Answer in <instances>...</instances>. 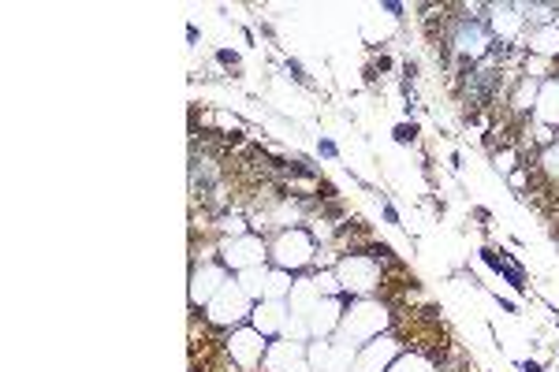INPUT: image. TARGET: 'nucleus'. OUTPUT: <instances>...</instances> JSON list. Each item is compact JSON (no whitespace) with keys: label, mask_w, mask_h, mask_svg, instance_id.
I'll use <instances>...</instances> for the list:
<instances>
[{"label":"nucleus","mask_w":559,"mask_h":372,"mask_svg":"<svg viewBox=\"0 0 559 372\" xmlns=\"http://www.w3.org/2000/svg\"><path fill=\"white\" fill-rule=\"evenodd\" d=\"M485 261H488V265H492V268H496V272H503V276H507V279H511V283H515V287H518V290L526 287V283H522V272H518V268H515V265H507L503 257H496V253H485Z\"/></svg>","instance_id":"1"},{"label":"nucleus","mask_w":559,"mask_h":372,"mask_svg":"<svg viewBox=\"0 0 559 372\" xmlns=\"http://www.w3.org/2000/svg\"><path fill=\"white\" fill-rule=\"evenodd\" d=\"M414 134H418V127H414V123H410V127H406V123H403V127H395V142H403V145H406V142H414Z\"/></svg>","instance_id":"2"},{"label":"nucleus","mask_w":559,"mask_h":372,"mask_svg":"<svg viewBox=\"0 0 559 372\" xmlns=\"http://www.w3.org/2000/svg\"><path fill=\"white\" fill-rule=\"evenodd\" d=\"M220 64H231L235 67V64H239V56H235V53H220Z\"/></svg>","instance_id":"3"},{"label":"nucleus","mask_w":559,"mask_h":372,"mask_svg":"<svg viewBox=\"0 0 559 372\" xmlns=\"http://www.w3.org/2000/svg\"><path fill=\"white\" fill-rule=\"evenodd\" d=\"M522 372H540V369H537L533 361H526V365H522Z\"/></svg>","instance_id":"4"}]
</instances>
